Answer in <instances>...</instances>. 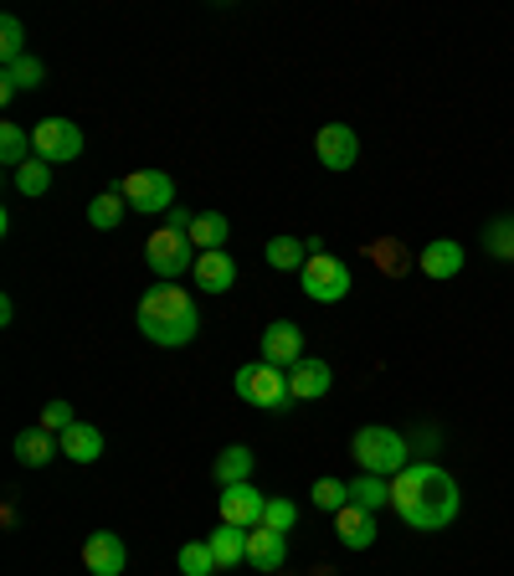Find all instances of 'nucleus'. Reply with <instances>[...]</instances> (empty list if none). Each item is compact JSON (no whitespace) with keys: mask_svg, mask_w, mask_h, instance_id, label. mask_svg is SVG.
Returning a JSON list of instances; mask_svg holds the SVG:
<instances>
[{"mask_svg":"<svg viewBox=\"0 0 514 576\" xmlns=\"http://www.w3.org/2000/svg\"><path fill=\"white\" fill-rule=\"evenodd\" d=\"M196 257H201V253L190 247V232H176V227H160L155 237L145 242V263L160 273L165 283L180 279L186 269H196Z\"/></svg>","mask_w":514,"mask_h":576,"instance_id":"7","label":"nucleus"},{"mask_svg":"<svg viewBox=\"0 0 514 576\" xmlns=\"http://www.w3.org/2000/svg\"><path fill=\"white\" fill-rule=\"evenodd\" d=\"M314 505L329 509V515H339V509L350 505V484H339V479H319V484H314Z\"/></svg>","mask_w":514,"mask_h":576,"instance_id":"31","label":"nucleus"},{"mask_svg":"<svg viewBox=\"0 0 514 576\" xmlns=\"http://www.w3.org/2000/svg\"><path fill=\"white\" fill-rule=\"evenodd\" d=\"M350 505H360V509H386L392 505V484L380 479V474H360V479H350Z\"/></svg>","mask_w":514,"mask_h":576,"instance_id":"25","label":"nucleus"},{"mask_svg":"<svg viewBox=\"0 0 514 576\" xmlns=\"http://www.w3.org/2000/svg\"><path fill=\"white\" fill-rule=\"evenodd\" d=\"M298 289L314 299V304H339V299L355 289V273L345 257L335 253H314L309 263H304V273H298Z\"/></svg>","mask_w":514,"mask_h":576,"instance_id":"5","label":"nucleus"},{"mask_svg":"<svg viewBox=\"0 0 514 576\" xmlns=\"http://www.w3.org/2000/svg\"><path fill=\"white\" fill-rule=\"evenodd\" d=\"M237 397H243L247 407H257V412H284V407L294 402L288 371H278V365H268V361L243 365V371H237Z\"/></svg>","mask_w":514,"mask_h":576,"instance_id":"4","label":"nucleus"},{"mask_svg":"<svg viewBox=\"0 0 514 576\" xmlns=\"http://www.w3.org/2000/svg\"><path fill=\"white\" fill-rule=\"evenodd\" d=\"M335 536L345 540L350 550H370V546H376V536H380L376 515H370V509H360V505H345L335 515Z\"/></svg>","mask_w":514,"mask_h":576,"instance_id":"15","label":"nucleus"},{"mask_svg":"<svg viewBox=\"0 0 514 576\" xmlns=\"http://www.w3.org/2000/svg\"><path fill=\"white\" fill-rule=\"evenodd\" d=\"M119 196L129 202V212H139V216H170V212H176V180H170L165 170L123 175Z\"/></svg>","mask_w":514,"mask_h":576,"instance_id":"6","label":"nucleus"},{"mask_svg":"<svg viewBox=\"0 0 514 576\" xmlns=\"http://www.w3.org/2000/svg\"><path fill=\"white\" fill-rule=\"evenodd\" d=\"M57 442H62V458H72V463H98L103 458V432L93 422H72Z\"/></svg>","mask_w":514,"mask_h":576,"instance_id":"19","label":"nucleus"},{"mask_svg":"<svg viewBox=\"0 0 514 576\" xmlns=\"http://www.w3.org/2000/svg\"><path fill=\"white\" fill-rule=\"evenodd\" d=\"M57 453H62L57 432H47V428L16 432V463H27V469H41V463H52Z\"/></svg>","mask_w":514,"mask_h":576,"instance_id":"18","label":"nucleus"},{"mask_svg":"<svg viewBox=\"0 0 514 576\" xmlns=\"http://www.w3.org/2000/svg\"><path fill=\"white\" fill-rule=\"evenodd\" d=\"M263 361L278 365V371H294L304 361V330L294 320H278L263 330Z\"/></svg>","mask_w":514,"mask_h":576,"instance_id":"11","label":"nucleus"},{"mask_svg":"<svg viewBox=\"0 0 514 576\" xmlns=\"http://www.w3.org/2000/svg\"><path fill=\"white\" fill-rule=\"evenodd\" d=\"M196 289H206V294H231L237 289V263H231L227 247L196 257Z\"/></svg>","mask_w":514,"mask_h":576,"instance_id":"13","label":"nucleus"},{"mask_svg":"<svg viewBox=\"0 0 514 576\" xmlns=\"http://www.w3.org/2000/svg\"><path fill=\"white\" fill-rule=\"evenodd\" d=\"M72 422H78V417H72V402H62V397H57V402L41 407V422H37V428H47V432H57V438H62Z\"/></svg>","mask_w":514,"mask_h":576,"instance_id":"32","label":"nucleus"},{"mask_svg":"<svg viewBox=\"0 0 514 576\" xmlns=\"http://www.w3.org/2000/svg\"><path fill=\"white\" fill-rule=\"evenodd\" d=\"M422 273L427 279H458L463 273V242H453V237H437V242H427L422 247Z\"/></svg>","mask_w":514,"mask_h":576,"instance_id":"17","label":"nucleus"},{"mask_svg":"<svg viewBox=\"0 0 514 576\" xmlns=\"http://www.w3.org/2000/svg\"><path fill=\"white\" fill-rule=\"evenodd\" d=\"M458 479L437 463H406L392 479V509L412 530H443V525L458 520Z\"/></svg>","mask_w":514,"mask_h":576,"instance_id":"1","label":"nucleus"},{"mask_svg":"<svg viewBox=\"0 0 514 576\" xmlns=\"http://www.w3.org/2000/svg\"><path fill=\"white\" fill-rule=\"evenodd\" d=\"M329 381H335V371H329L325 361H314V355H304V361L288 371V391H294V402H319L329 391Z\"/></svg>","mask_w":514,"mask_h":576,"instance_id":"14","label":"nucleus"},{"mask_svg":"<svg viewBox=\"0 0 514 576\" xmlns=\"http://www.w3.org/2000/svg\"><path fill=\"white\" fill-rule=\"evenodd\" d=\"M190 222H196V216H190L186 206H176V212L165 216V227H176V232H190Z\"/></svg>","mask_w":514,"mask_h":576,"instance_id":"35","label":"nucleus"},{"mask_svg":"<svg viewBox=\"0 0 514 576\" xmlns=\"http://www.w3.org/2000/svg\"><path fill=\"white\" fill-rule=\"evenodd\" d=\"M268 269H278V273H304V263H309V242H298V237H273L268 242Z\"/></svg>","mask_w":514,"mask_h":576,"instance_id":"23","label":"nucleus"},{"mask_svg":"<svg viewBox=\"0 0 514 576\" xmlns=\"http://www.w3.org/2000/svg\"><path fill=\"white\" fill-rule=\"evenodd\" d=\"M314 155L325 170H350L360 160V135H355L350 124H325L319 135H314Z\"/></svg>","mask_w":514,"mask_h":576,"instance_id":"9","label":"nucleus"},{"mask_svg":"<svg viewBox=\"0 0 514 576\" xmlns=\"http://www.w3.org/2000/svg\"><path fill=\"white\" fill-rule=\"evenodd\" d=\"M135 324H139V335L155 340L160 350H180L201 335V309H196V299H190L186 289L160 283V289H149V294L139 299Z\"/></svg>","mask_w":514,"mask_h":576,"instance_id":"2","label":"nucleus"},{"mask_svg":"<svg viewBox=\"0 0 514 576\" xmlns=\"http://www.w3.org/2000/svg\"><path fill=\"white\" fill-rule=\"evenodd\" d=\"M31 155H37V149H31V135H27V129H21V124H0V165L21 170Z\"/></svg>","mask_w":514,"mask_h":576,"instance_id":"27","label":"nucleus"},{"mask_svg":"<svg viewBox=\"0 0 514 576\" xmlns=\"http://www.w3.org/2000/svg\"><path fill=\"white\" fill-rule=\"evenodd\" d=\"M268 515V499L257 495L253 484H227L221 489V525H237V530H257Z\"/></svg>","mask_w":514,"mask_h":576,"instance_id":"10","label":"nucleus"},{"mask_svg":"<svg viewBox=\"0 0 514 576\" xmlns=\"http://www.w3.org/2000/svg\"><path fill=\"white\" fill-rule=\"evenodd\" d=\"M217 556H211V540H190L180 546V576H217Z\"/></svg>","mask_w":514,"mask_h":576,"instance_id":"29","label":"nucleus"},{"mask_svg":"<svg viewBox=\"0 0 514 576\" xmlns=\"http://www.w3.org/2000/svg\"><path fill=\"white\" fill-rule=\"evenodd\" d=\"M82 566L93 576H123L129 550H123V540L113 536V530H93V536L82 540Z\"/></svg>","mask_w":514,"mask_h":576,"instance_id":"12","label":"nucleus"},{"mask_svg":"<svg viewBox=\"0 0 514 576\" xmlns=\"http://www.w3.org/2000/svg\"><path fill=\"white\" fill-rule=\"evenodd\" d=\"M41 78H47V68H41L37 57H21V62H6V72H0V98L11 104L16 94H37L41 88Z\"/></svg>","mask_w":514,"mask_h":576,"instance_id":"20","label":"nucleus"},{"mask_svg":"<svg viewBox=\"0 0 514 576\" xmlns=\"http://www.w3.org/2000/svg\"><path fill=\"white\" fill-rule=\"evenodd\" d=\"M206 540H211V556H217L221 572L247 562V530H237V525H217V536H206Z\"/></svg>","mask_w":514,"mask_h":576,"instance_id":"24","label":"nucleus"},{"mask_svg":"<svg viewBox=\"0 0 514 576\" xmlns=\"http://www.w3.org/2000/svg\"><path fill=\"white\" fill-rule=\"evenodd\" d=\"M123 212H129V202H123L119 191H103V196H93V202H88V227L113 232L123 222Z\"/></svg>","mask_w":514,"mask_h":576,"instance_id":"28","label":"nucleus"},{"mask_svg":"<svg viewBox=\"0 0 514 576\" xmlns=\"http://www.w3.org/2000/svg\"><path fill=\"white\" fill-rule=\"evenodd\" d=\"M484 242H488V253H494V257H514V216H504V222H494Z\"/></svg>","mask_w":514,"mask_h":576,"instance_id":"34","label":"nucleus"},{"mask_svg":"<svg viewBox=\"0 0 514 576\" xmlns=\"http://www.w3.org/2000/svg\"><path fill=\"white\" fill-rule=\"evenodd\" d=\"M253 448H243V442H237V448H221L217 453V463H211V479L221 484V489H227V484H247L253 479Z\"/></svg>","mask_w":514,"mask_h":576,"instance_id":"21","label":"nucleus"},{"mask_svg":"<svg viewBox=\"0 0 514 576\" xmlns=\"http://www.w3.org/2000/svg\"><path fill=\"white\" fill-rule=\"evenodd\" d=\"M31 149H37V160L47 165H68L82 155V129L72 119H41L31 129Z\"/></svg>","mask_w":514,"mask_h":576,"instance_id":"8","label":"nucleus"},{"mask_svg":"<svg viewBox=\"0 0 514 576\" xmlns=\"http://www.w3.org/2000/svg\"><path fill=\"white\" fill-rule=\"evenodd\" d=\"M294 520H298V505H294V499H268V515H263V525H268V530L288 536V530H294Z\"/></svg>","mask_w":514,"mask_h":576,"instance_id":"33","label":"nucleus"},{"mask_svg":"<svg viewBox=\"0 0 514 576\" xmlns=\"http://www.w3.org/2000/svg\"><path fill=\"white\" fill-rule=\"evenodd\" d=\"M11 186L21 191V196H31V202H37V196H47V191H52V165L31 155L21 170H11Z\"/></svg>","mask_w":514,"mask_h":576,"instance_id":"26","label":"nucleus"},{"mask_svg":"<svg viewBox=\"0 0 514 576\" xmlns=\"http://www.w3.org/2000/svg\"><path fill=\"white\" fill-rule=\"evenodd\" d=\"M355 463L366 474H380V479H396V474L412 463V453H406V438L396 428H360L350 442Z\"/></svg>","mask_w":514,"mask_h":576,"instance_id":"3","label":"nucleus"},{"mask_svg":"<svg viewBox=\"0 0 514 576\" xmlns=\"http://www.w3.org/2000/svg\"><path fill=\"white\" fill-rule=\"evenodd\" d=\"M0 57H6V62H21V57H27V31H21L16 16L0 21Z\"/></svg>","mask_w":514,"mask_h":576,"instance_id":"30","label":"nucleus"},{"mask_svg":"<svg viewBox=\"0 0 514 576\" xmlns=\"http://www.w3.org/2000/svg\"><path fill=\"white\" fill-rule=\"evenodd\" d=\"M231 237V222L221 212H196V222H190V247H201V253H217V247H227Z\"/></svg>","mask_w":514,"mask_h":576,"instance_id":"22","label":"nucleus"},{"mask_svg":"<svg viewBox=\"0 0 514 576\" xmlns=\"http://www.w3.org/2000/svg\"><path fill=\"white\" fill-rule=\"evenodd\" d=\"M288 556V540L278 536V530H268V525H257V530H247V566H257V572H278Z\"/></svg>","mask_w":514,"mask_h":576,"instance_id":"16","label":"nucleus"}]
</instances>
